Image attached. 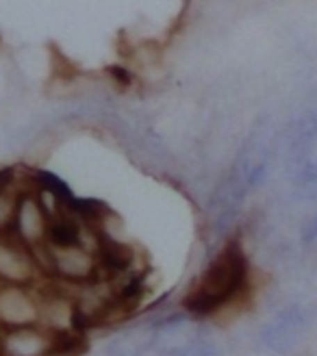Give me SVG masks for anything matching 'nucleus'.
Segmentation results:
<instances>
[{
    "label": "nucleus",
    "mask_w": 317,
    "mask_h": 356,
    "mask_svg": "<svg viewBox=\"0 0 317 356\" xmlns=\"http://www.w3.org/2000/svg\"><path fill=\"white\" fill-rule=\"evenodd\" d=\"M245 284H248V259H245L241 245L231 241L211 261L196 287L185 296L183 305L187 313L196 317L213 315L237 300Z\"/></svg>",
    "instance_id": "f257e3e1"
},
{
    "label": "nucleus",
    "mask_w": 317,
    "mask_h": 356,
    "mask_svg": "<svg viewBox=\"0 0 317 356\" xmlns=\"http://www.w3.org/2000/svg\"><path fill=\"white\" fill-rule=\"evenodd\" d=\"M40 259L44 272H50L55 278L67 284H81L87 287L100 278V263L96 252L85 245H70V248H42L35 252Z\"/></svg>",
    "instance_id": "f03ea898"
},
{
    "label": "nucleus",
    "mask_w": 317,
    "mask_h": 356,
    "mask_svg": "<svg viewBox=\"0 0 317 356\" xmlns=\"http://www.w3.org/2000/svg\"><path fill=\"white\" fill-rule=\"evenodd\" d=\"M42 274L40 259L31 248L17 241L11 233L0 235V284L33 287Z\"/></svg>",
    "instance_id": "7ed1b4c3"
},
{
    "label": "nucleus",
    "mask_w": 317,
    "mask_h": 356,
    "mask_svg": "<svg viewBox=\"0 0 317 356\" xmlns=\"http://www.w3.org/2000/svg\"><path fill=\"white\" fill-rule=\"evenodd\" d=\"M48 228H50V216L46 207L42 204L38 191H20V200H17L15 220L9 233L22 241L33 252L42 250L48 243Z\"/></svg>",
    "instance_id": "20e7f679"
},
{
    "label": "nucleus",
    "mask_w": 317,
    "mask_h": 356,
    "mask_svg": "<svg viewBox=\"0 0 317 356\" xmlns=\"http://www.w3.org/2000/svg\"><path fill=\"white\" fill-rule=\"evenodd\" d=\"M42 319V298L31 287L0 284V330L38 326Z\"/></svg>",
    "instance_id": "39448f33"
},
{
    "label": "nucleus",
    "mask_w": 317,
    "mask_h": 356,
    "mask_svg": "<svg viewBox=\"0 0 317 356\" xmlns=\"http://www.w3.org/2000/svg\"><path fill=\"white\" fill-rule=\"evenodd\" d=\"M57 337L44 326L0 330V356H55Z\"/></svg>",
    "instance_id": "423d86ee"
},
{
    "label": "nucleus",
    "mask_w": 317,
    "mask_h": 356,
    "mask_svg": "<svg viewBox=\"0 0 317 356\" xmlns=\"http://www.w3.org/2000/svg\"><path fill=\"white\" fill-rule=\"evenodd\" d=\"M304 330V313L300 309H287L276 315L263 330V341L274 352H289Z\"/></svg>",
    "instance_id": "0eeeda50"
},
{
    "label": "nucleus",
    "mask_w": 317,
    "mask_h": 356,
    "mask_svg": "<svg viewBox=\"0 0 317 356\" xmlns=\"http://www.w3.org/2000/svg\"><path fill=\"white\" fill-rule=\"evenodd\" d=\"M85 226L70 216L67 211L57 213L55 218H50V228H48V243L50 248H70V245H83L85 241Z\"/></svg>",
    "instance_id": "6e6552de"
},
{
    "label": "nucleus",
    "mask_w": 317,
    "mask_h": 356,
    "mask_svg": "<svg viewBox=\"0 0 317 356\" xmlns=\"http://www.w3.org/2000/svg\"><path fill=\"white\" fill-rule=\"evenodd\" d=\"M156 330H131L122 332L107 346V356H142L146 350L154 348Z\"/></svg>",
    "instance_id": "1a4fd4ad"
},
{
    "label": "nucleus",
    "mask_w": 317,
    "mask_h": 356,
    "mask_svg": "<svg viewBox=\"0 0 317 356\" xmlns=\"http://www.w3.org/2000/svg\"><path fill=\"white\" fill-rule=\"evenodd\" d=\"M20 191L22 189L9 187L7 191L0 193V235L9 233L11 226H13L15 211H17V200H20Z\"/></svg>",
    "instance_id": "9d476101"
},
{
    "label": "nucleus",
    "mask_w": 317,
    "mask_h": 356,
    "mask_svg": "<svg viewBox=\"0 0 317 356\" xmlns=\"http://www.w3.org/2000/svg\"><path fill=\"white\" fill-rule=\"evenodd\" d=\"M109 72H111V76H113L115 81H120L122 85H131V81H133L127 70H124V67H120V65H111V67H109Z\"/></svg>",
    "instance_id": "9b49d317"
},
{
    "label": "nucleus",
    "mask_w": 317,
    "mask_h": 356,
    "mask_svg": "<svg viewBox=\"0 0 317 356\" xmlns=\"http://www.w3.org/2000/svg\"><path fill=\"white\" fill-rule=\"evenodd\" d=\"M317 239V216L304 226V233H302V241H315Z\"/></svg>",
    "instance_id": "f8f14e48"
}]
</instances>
